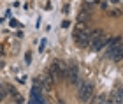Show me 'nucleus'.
Wrapping results in <instances>:
<instances>
[{
    "label": "nucleus",
    "instance_id": "1",
    "mask_svg": "<svg viewBox=\"0 0 123 104\" xmlns=\"http://www.w3.org/2000/svg\"><path fill=\"white\" fill-rule=\"evenodd\" d=\"M49 74L55 83H60V81H65V72H67V65L62 62V60H55L51 64V67L48 69Z\"/></svg>",
    "mask_w": 123,
    "mask_h": 104
},
{
    "label": "nucleus",
    "instance_id": "2",
    "mask_svg": "<svg viewBox=\"0 0 123 104\" xmlns=\"http://www.w3.org/2000/svg\"><path fill=\"white\" fill-rule=\"evenodd\" d=\"M30 102L33 104H39V102H46L44 99V92H42V86L39 83V79L35 78L32 83V90H30Z\"/></svg>",
    "mask_w": 123,
    "mask_h": 104
},
{
    "label": "nucleus",
    "instance_id": "3",
    "mask_svg": "<svg viewBox=\"0 0 123 104\" xmlns=\"http://www.w3.org/2000/svg\"><path fill=\"white\" fill-rule=\"evenodd\" d=\"M79 90H77V97H79V101L83 102H88L93 97V85L92 83H85V81H79Z\"/></svg>",
    "mask_w": 123,
    "mask_h": 104
},
{
    "label": "nucleus",
    "instance_id": "4",
    "mask_svg": "<svg viewBox=\"0 0 123 104\" xmlns=\"http://www.w3.org/2000/svg\"><path fill=\"white\" fill-rule=\"evenodd\" d=\"M109 39H111V37H107L105 34H102V35H97V37H92V39H90V42H88V48H90L92 51H100L102 48H105V46H107Z\"/></svg>",
    "mask_w": 123,
    "mask_h": 104
},
{
    "label": "nucleus",
    "instance_id": "5",
    "mask_svg": "<svg viewBox=\"0 0 123 104\" xmlns=\"http://www.w3.org/2000/svg\"><path fill=\"white\" fill-rule=\"evenodd\" d=\"M65 81H69V83H70L72 86H77V85H79L81 78H79V69H77V65H76V64H72L70 67H69V65H67V72H65Z\"/></svg>",
    "mask_w": 123,
    "mask_h": 104
},
{
    "label": "nucleus",
    "instance_id": "6",
    "mask_svg": "<svg viewBox=\"0 0 123 104\" xmlns=\"http://www.w3.org/2000/svg\"><path fill=\"white\" fill-rule=\"evenodd\" d=\"M39 79V83H41V86H42V92H46V94H49V92L53 90V78H51V74H49V71H44L42 72V76L41 78H37Z\"/></svg>",
    "mask_w": 123,
    "mask_h": 104
},
{
    "label": "nucleus",
    "instance_id": "7",
    "mask_svg": "<svg viewBox=\"0 0 123 104\" xmlns=\"http://www.w3.org/2000/svg\"><path fill=\"white\" fill-rule=\"evenodd\" d=\"M107 102H116V104H121L123 102V88H121V85H118L114 88V92L111 94V97L107 99Z\"/></svg>",
    "mask_w": 123,
    "mask_h": 104
},
{
    "label": "nucleus",
    "instance_id": "8",
    "mask_svg": "<svg viewBox=\"0 0 123 104\" xmlns=\"http://www.w3.org/2000/svg\"><path fill=\"white\" fill-rule=\"evenodd\" d=\"M7 94H9V95H12V101H14V102H19V104H21V102H25L23 95H21L12 85H7Z\"/></svg>",
    "mask_w": 123,
    "mask_h": 104
},
{
    "label": "nucleus",
    "instance_id": "9",
    "mask_svg": "<svg viewBox=\"0 0 123 104\" xmlns=\"http://www.w3.org/2000/svg\"><path fill=\"white\" fill-rule=\"evenodd\" d=\"M88 20H90V14H88L86 11H81V14L77 16V23H86Z\"/></svg>",
    "mask_w": 123,
    "mask_h": 104
},
{
    "label": "nucleus",
    "instance_id": "10",
    "mask_svg": "<svg viewBox=\"0 0 123 104\" xmlns=\"http://www.w3.org/2000/svg\"><path fill=\"white\" fill-rule=\"evenodd\" d=\"M107 16H111V18H121V9H109L107 11Z\"/></svg>",
    "mask_w": 123,
    "mask_h": 104
},
{
    "label": "nucleus",
    "instance_id": "11",
    "mask_svg": "<svg viewBox=\"0 0 123 104\" xmlns=\"http://www.w3.org/2000/svg\"><path fill=\"white\" fill-rule=\"evenodd\" d=\"M9 25L12 26V28H21V26H23V25H21V23H19L18 20H14V18H12V20L9 21Z\"/></svg>",
    "mask_w": 123,
    "mask_h": 104
},
{
    "label": "nucleus",
    "instance_id": "12",
    "mask_svg": "<svg viewBox=\"0 0 123 104\" xmlns=\"http://www.w3.org/2000/svg\"><path fill=\"white\" fill-rule=\"evenodd\" d=\"M98 5H100V9H102V11H109V2H104V0H100Z\"/></svg>",
    "mask_w": 123,
    "mask_h": 104
},
{
    "label": "nucleus",
    "instance_id": "13",
    "mask_svg": "<svg viewBox=\"0 0 123 104\" xmlns=\"http://www.w3.org/2000/svg\"><path fill=\"white\" fill-rule=\"evenodd\" d=\"M93 102H107V97L105 95H98V97H95Z\"/></svg>",
    "mask_w": 123,
    "mask_h": 104
},
{
    "label": "nucleus",
    "instance_id": "14",
    "mask_svg": "<svg viewBox=\"0 0 123 104\" xmlns=\"http://www.w3.org/2000/svg\"><path fill=\"white\" fill-rule=\"evenodd\" d=\"M98 2H100V0H85V4L92 5V7H93V5H98Z\"/></svg>",
    "mask_w": 123,
    "mask_h": 104
},
{
    "label": "nucleus",
    "instance_id": "15",
    "mask_svg": "<svg viewBox=\"0 0 123 104\" xmlns=\"http://www.w3.org/2000/svg\"><path fill=\"white\" fill-rule=\"evenodd\" d=\"M44 46H46V39H42V41H41V44H39V53H42V51H44Z\"/></svg>",
    "mask_w": 123,
    "mask_h": 104
},
{
    "label": "nucleus",
    "instance_id": "16",
    "mask_svg": "<svg viewBox=\"0 0 123 104\" xmlns=\"http://www.w3.org/2000/svg\"><path fill=\"white\" fill-rule=\"evenodd\" d=\"M30 62H32V55H30V53H26V55H25V64H26V65H30Z\"/></svg>",
    "mask_w": 123,
    "mask_h": 104
},
{
    "label": "nucleus",
    "instance_id": "17",
    "mask_svg": "<svg viewBox=\"0 0 123 104\" xmlns=\"http://www.w3.org/2000/svg\"><path fill=\"white\" fill-rule=\"evenodd\" d=\"M69 11H70L69 4H65V5H63V9H62V13H63V14H69Z\"/></svg>",
    "mask_w": 123,
    "mask_h": 104
},
{
    "label": "nucleus",
    "instance_id": "18",
    "mask_svg": "<svg viewBox=\"0 0 123 104\" xmlns=\"http://www.w3.org/2000/svg\"><path fill=\"white\" fill-rule=\"evenodd\" d=\"M69 26H70V21H63V23H62V28H69Z\"/></svg>",
    "mask_w": 123,
    "mask_h": 104
},
{
    "label": "nucleus",
    "instance_id": "19",
    "mask_svg": "<svg viewBox=\"0 0 123 104\" xmlns=\"http://www.w3.org/2000/svg\"><path fill=\"white\" fill-rule=\"evenodd\" d=\"M18 81L21 85H25V81H26V76H21V78H18Z\"/></svg>",
    "mask_w": 123,
    "mask_h": 104
}]
</instances>
